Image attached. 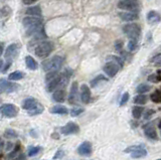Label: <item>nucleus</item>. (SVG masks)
Listing matches in <instances>:
<instances>
[{"label": "nucleus", "mask_w": 161, "mask_h": 160, "mask_svg": "<svg viewBox=\"0 0 161 160\" xmlns=\"http://www.w3.org/2000/svg\"><path fill=\"white\" fill-rule=\"evenodd\" d=\"M47 82V90L48 92H53L54 89H57L62 84V76L58 75V72H48L45 77Z\"/></svg>", "instance_id": "1"}, {"label": "nucleus", "mask_w": 161, "mask_h": 160, "mask_svg": "<svg viewBox=\"0 0 161 160\" xmlns=\"http://www.w3.org/2000/svg\"><path fill=\"white\" fill-rule=\"evenodd\" d=\"M63 65V58L58 55L53 56V59L45 60L43 63V68L47 72H58Z\"/></svg>", "instance_id": "2"}, {"label": "nucleus", "mask_w": 161, "mask_h": 160, "mask_svg": "<svg viewBox=\"0 0 161 160\" xmlns=\"http://www.w3.org/2000/svg\"><path fill=\"white\" fill-rule=\"evenodd\" d=\"M53 49V45L52 42L44 41L39 44L35 49V55L40 59H45L50 54V53Z\"/></svg>", "instance_id": "3"}, {"label": "nucleus", "mask_w": 161, "mask_h": 160, "mask_svg": "<svg viewBox=\"0 0 161 160\" xmlns=\"http://www.w3.org/2000/svg\"><path fill=\"white\" fill-rule=\"evenodd\" d=\"M123 31L130 39H137L140 36L141 28L136 23H129L123 26Z\"/></svg>", "instance_id": "4"}, {"label": "nucleus", "mask_w": 161, "mask_h": 160, "mask_svg": "<svg viewBox=\"0 0 161 160\" xmlns=\"http://www.w3.org/2000/svg\"><path fill=\"white\" fill-rule=\"evenodd\" d=\"M125 153H130L131 157L137 159V158H142L147 155V150L142 146V145H132V146L127 147L124 150Z\"/></svg>", "instance_id": "5"}, {"label": "nucleus", "mask_w": 161, "mask_h": 160, "mask_svg": "<svg viewBox=\"0 0 161 160\" xmlns=\"http://www.w3.org/2000/svg\"><path fill=\"white\" fill-rule=\"evenodd\" d=\"M0 114L6 118H13L18 114V108L13 104H3L0 106Z\"/></svg>", "instance_id": "6"}, {"label": "nucleus", "mask_w": 161, "mask_h": 160, "mask_svg": "<svg viewBox=\"0 0 161 160\" xmlns=\"http://www.w3.org/2000/svg\"><path fill=\"white\" fill-rule=\"evenodd\" d=\"M118 7L122 10H129V12H135L139 8L138 0H121L118 3Z\"/></svg>", "instance_id": "7"}, {"label": "nucleus", "mask_w": 161, "mask_h": 160, "mask_svg": "<svg viewBox=\"0 0 161 160\" xmlns=\"http://www.w3.org/2000/svg\"><path fill=\"white\" fill-rule=\"evenodd\" d=\"M18 88H19V86L15 83H11L6 81V80H0V92L12 93L16 91Z\"/></svg>", "instance_id": "8"}, {"label": "nucleus", "mask_w": 161, "mask_h": 160, "mask_svg": "<svg viewBox=\"0 0 161 160\" xmlns=\"http://www.w3.org/2000/svg\"><path fill=\"white\" fill-rule=\"evenodd\" d=\"M61 132L63 135H72L80 132V127L75 122H68L61 129Z\"/></svg>", "instance_id": "9"}, {"label": "nucleus", "mask_w": 161, "mask_h": 160, "mask_svg": "<svg viewBox=\"0 0 161 160\" xmlns=\"http://www.w3.org/2000/svg\"><path fill=\"white\" fill-rule=\"evenodd\" d=\"M119 69H120V67H119L117 64L110 62V60L104 65V68H103L106 75H108L110 78H113L116 76L117 73L119 72Z\"/></svg>", "instance_id": "10"}, {"label": "nucleus", "mask_w": 161, "mask_h": 160, "mask_svg": "<svg viewBox=\"0 0 161 160\" xmlns=\"http://www.w3.org/2000/svg\"><path fill=\"white\" fill-rule=\"evenodd\" d=\"M23 25L25 28H32V27H35V26H38L41 24V18H39L38 16H27L25 17L23 21Z\"/></svg>", "instance_id": "11"}, {"label": "nucleus", "mask_w": 161, "mask_h": 160, "mask_svg": "<svg viewBox=\"0 0 161 160\" xmlns=\"http://www.w3.org/2000/svg\"><path fill=\"white\" fill-rule=\"evenodd\" d=\"M93 151V147H92V143L89 141H85L83 142L79 148H78V153L82 156H90Z\"/></svg>", "instance_id": "12"}, {"label": "nucleus", "mask_w": 161, "mask_h": 160, "mask_svg": "<svg viewBox=\"0 0 161 160\" xmlns=\"http://www.w3.org/2000/svg\"><path fill=\"white\" fill-rule=\"evenodd\" d=\"M144 133L146 137H148L150 140H156L157 139V133L153 126V123H148L144 127Z\"/></svg>", "instance_id": "13"}, {"label": "nucleus", "mask_w": 161, "mask_h": 160, "mask_svg": "<svg viewBox=\"0 0 161 160\" xmlns=\"http://www.w3.org/2000/svg\"><path fill=\"white\" fill-rule=\"evenodd\" d=\"M81 100L85 104H88L91 101V90L87 85L81 86Z\"/></svg>", "instance_id": "14"}, {"label": "nucleus", "mask_w": 161, "mask_h": 160, "mask_svg": "<svg viewBox=\"0 0 161 160\" xmlns=\"http://www.w3.org/2000/svg\"><path fill=\"white\" fill-rule=\"evenodd\" d=\"M38 101L36 100L34 98H27L23 101L22 103V108H23L24 110H26L27 112L30 111L31 109H33V108L38 104Z\"/></svg>", "instance_id": "15"}, {"label": "nucleus", "mask_w": 161, "mask_h": 160, "mask_svg": "<svg viewBox=\"0 0 161 160\" xmlns=\"http://www.w3.org/2000/svg\"><path fill=\"white\" fill-rule=\"evenodd\" d=\"M78 91H79V88H78V83L73 82L72 87H71V92H70V97H68V103L70 104H75L78 98Z\"/></svg>", "instance_id": "16"}, {"label": "nucleus", "mask_w": 161, "mask_h": 160, "mask_svg": "<svg viewBox=\"0 0 161 160\" xmlns=\"http://www.w3.org/2000/svg\"><path fill=\"white\" fill-rule=\"evenodd\" d=\"M119 17H120L123 21L131 22V21L138 19V14L135 12H120L119 13Z\"/></svg>", "instance_id": "17"}, {"label": "nucleus", "mask_w": 161, "mask_h": 160, "mask_svg": "<svg viewBox=\"0 0 161 160\" xmlns=\"http://www.w3.org/2000/svg\"><path fill=\"white\" fill-rule=\"evenodd\" d=\"M16 54H17V45L16 44H10L6 49L5 54H4V55H5V59L10 62V60L16 55Z\"/></svg>", "instance_id": "18"}, {"label": "nucleus", "mask_w": 161, "mask_h": 160, "mask_svg": "<svg viewBox=\"0 0 161 160\" xmlns=\"http://www.w3.org/2000/svg\"><path fill=\"white\" fill-rule=\"evenodd\" d=\"M53 101H56L58 103L63 102L64 99H66V91L63 90V89L57 90L56 92H53Z\"/></svg>", "instance_id": "19"}, {"label": "nucleus", "mask_w": 161, "mask_h": 160, "mask_svg": "<svg viewBox=\"0 0 161 160\" xmlns=\"http://www.w3.org/2000/svg\"><path fill=\"white\" fill-rule=\"evenodd\" d=\"M49 112L53 113V114H58V115H66L68 113V110L67 107L64 106H61V105H58V106H54L52 107L49 109Z\"/></svg>", "instance_id": "20"}, {"label": "nucleus", "mask_w": 161, "mask_h": 160, "mask_svg": "<svg viewBox=\"0 0 161 160\" xmlns=\"http://www.w3.org/2000/svg\"><path fill=\"white\" fill-rule=\"evenodd\" d=\"M147 20H148L149 23H152V24H154V23H157L161 20V17H160V14L158 12L156 11H150L148 13V15H147Z\"/></svg>", "instance_id": "21"}, {"label": "nucleus", "mask_w": 161, "mask_h": 160, "mask_svg": "<svg viewBox=\"0 0 161 160\" xmlns=\"http://www.w3.org/2000/svg\"><path fill=\"white\" fill-rule=\"evenodd\" d=\"M25 64H26V67L31 70H35L38 69V63H36L35 59L30 55H27L25 58Z\"/></svg>", "instance_id": "22"}, {"label": "nucleus", "mask_w": 161, "mask_h": 160, "mask_svg": "<svg viewBox=\"0 0 161 160\" xmlns=\"http://www.w3.org/2000/svg\"><path fill=\"white\" fill-rule=\"evenodd\" d=\"M25 76V74L23 72H19V70H16V72H13L8 76L9 81H19V80L23 79Z\"/></svg>", "instance_id": "23"}, {"label": "nucleus", "mask_w": 161, "mask_h": 160, "mask_svg": "<svg viewBox=\"0 0 161 160\" xmlns=\"http://www.w3.org/2000/svg\"><path fill=\"white\" fill-rule=\"evenodd\" d=\"M43 110H44V108H43V106L40 104V103H38V105H36L33 109H31L30 111H28L27 113H28V115H30V116H36V115H40L41 113L43 112Z\"/></svg>", "instance_id": "24"}, {"label": "nucleus", "mask_w": 161, "mask_h": 160, "mask_svg": "<svg viewBox=\"0 0 161 160\" xmlns=\"http://www.w3.org/2000/svg\"><path fill=\"white\" fill-rule=\"evenodd\" d=\"M27 15H33V16H40L41 15V9L39 6H32L29 7L26 10Z\"/></svg>", "instance_id": "25"}, {"label": "nucleus", "mask_w": 161, "mask_h": 160, "mask_svg": "<svg viewBox=\"0 0 161 160\" xmlns=\"http://www.w3.org/2000/svg\"><path fill=\"white\" fill-rule=\"evenodd\" d=\"M150 99H151V101L153 103H156V104L161 103V88L155 90L153 94H151Z\"/></svg>", "instance_id": "26"}, {"label": "nucleus", "mask_w": 161, "mask_h": 160, "mask_svg": "<svg viewBox=\"0 0 161 160\" xmlns=\"http://www.w3.org/2000/svg\"><path fill=\"white\" fill-rule=\"evenodd\" d=\"M143 111L144 109L142 107H139V106H135L133 107L132 109V115H133V118L138 120L140 118V117L142 116V114H143Z\"/></svg>", "instance_id": "27"}, {"label": "nucleus", "mask_w": 161, "mask_h": 160, "mask_svg": "<svg viewBox=\"0 0 161 160\" xmlns=\"http://www.w3.org/2000/svg\"><path fill=\"white\" fill-rule=\"evenodd\" d=\"M133 101H134V103L137 105H144L147 102V97L144 95V94H139V95L134 97V100Z\"/></svg>", "instance_id": "28"}, {"label": "nucleus", "mask_w": 161, "mask_h": 160, "mask_svg": "<svg viewBox=\"0 0 161 160\" xmlns=\"http://www.w3.org/2000/svg\"><path fill=\"white\" fill-rule=\"evenodd\" d=\"M150 90H151V86H149V85H146V84H141L136 89L137 93H139V94H145L147 92H149Z\"/></svg>", "instance_id": "29"}, {"label": "nucleus", "mask_w": 161, "mask_h": 160, "mask_svg": "<svg viewBox=\"0 0 161 160\" xmlns=\"http://www.w3.org/2000/svg\"><path fill=\"white\" fill-rule=\"evenodd\" d=\"M20 149H21V145L20 143H17L16 144V146L14 147V149H12V151L8 154V159H12V158H15L17 156V153H19L20 151Z\"/></svg>", "instance_id": "30"}, {"label": "nucleus", "mask_w": 161, "mask_h": 160, "mask_svg": "<svg viewBox=\"0 0 161 160\" xmlns=\"http://www.w3.org/2000/svg\"><path fill=\"white\" fill-rule=\"evenodd\" d=\"M108 59L110 60V62H113L115 64H117L120 68H122L123 65H124L123 59L121 58H119V56H116V55H110V56H108Z\"/></svg>", "instance_id": "31"}, {"label": "nucleus", "mask_w": 161, "mask_h": 160, "mask_svg": "<svg viewBox=\"0 0 161 160\" xmlns=\"http://www.w3.org/2000/svg\"><path fill=\"white\" fill-rule=\"evenodd\" d=\"M103 81H107V78L104 77L103 75H100V76H98L97 78H95L93 81L91 82V86L92 87H96L97 85H98L100 82H103Z\"/></svg>", "instance_id": "32"}, {"label": "nucleus", "mask_w": 161, "mask_h": 160, "mask_svg": "<svg viewBox=\"0 0 161 160\" xmlns=\"http://www.w3.org/2000/svg\"><path fill=\"white\" fill-rule=\"evenodd\" d=\"M138 48V44L136 39H130V41L128 42V49L130 51H134Z\"/></svg>", "instance_id": "33"}, {"label": "nucleus", "mask_w": 161, "mask_h": 160, "mask_svg": "<svg viewBox=\"0 0 161 160\" xmlns=\"http://www.w3.org/2000/svg\"><path fill=\"white\" fill-rule=\"evenodd\" d=\"M4 136H5L6 138H16L18 135L14 130L7 129L5 132H4Z\"/></svg>", "instance_id": "34"}, {"label": "nucleus", "mask_w": 161, "mask_h": 160, "mask_svg": "<svg viewBox=\"0 0 161 160\" xmlns=\"http://www.w3.org/2000/svg\"><path fill=\"white\" fill-rule=\"evenodd\" d=\"M83 112H84V109H83V108H80V107L73 108V109L71 110V116H73V117H77V116L81 115Z\"/></svg>", "instance_id": "35"}, {"label": "nucleus", "mask_w": 161, "mask_h": 160, "mask_svg": "<svg viewBox=\"0 0 161 160\" xmlns=\"http://www.w3.org/2000/svg\"><path fill=\"white\" fill-rule=\"evenodd\" d=\"M40 147H30L29 150H28V156H35L36 154H38L39 151H40Z\"/></svg>", "instance_id": "36"}, {"label": "nucleus", "mask_w": 161, "mask_h": 160, "mask_svg": "<svg viewBox=\"0 0 161 160\" xmlns=\"http://www.w3.org/2000/svg\"><path fill=\"white\" fill-rule=\"evenodd\" d=\"M128 100H129V93H124L123 94V96H122V98H121V100H120V106H124L126 104V103L128 102Z\"/></svg>", "instance_id": "37"}, {"label": "nucleus", "mask_w": 161, "mask_h": 160, "mask_svg": "<svg viewBox=\"0 0 161 160\" xmlns=\"http://www.w3.org/2000/svg\"><path fill=\"white\" fill-rule=\"evenodd\" d=\"M148 81L151 83H158L159 81H161V78L158 77L157 75H150L148 77Z\"/></svg>", "instance_id": "38"}, {"label": "nucleus", "mask_w": 161, "mask_h": 160, "mask_svg": "<svg viewBox=\"0 0 161 160\" xmlns=\"http://www.w3.org/2000/svg\"><path fill=\"white\" fill-rule=\"evenodd\" d=\"M115 49H116L118 51H122L123 49V41L122 40H117L115 42Z\"/></svg>", "instance_id": "39"}, {"label": "nucleus", "mask_w": 161, "mask_h": 160, "mask_svg": "<svg viewBox=\"0 0 161 160\" xmlns=\"http://www.w3.org/2000/svg\"><path fill=\"white\" fill-rule=\"evenodd\" d=\"M150 62L151 63H154V64H157V63L161 62V54H158L154 55L153 58L150 59Z\"/></svg>", "instance_id": "40"}, {"label": "nucleus", "mask_w": 161, "mask_h": 160, "mask_svg": "<svg viewBox=\"0 0 161 160\" xmlns=\"http://www.w3.org/2000/svg\"><path fill=\"white\" fill-rule=\"evenodd\" d=\"M154 114V110L152 109H148V110H146L145 112V114H144V119H149L151 116H152Z\"/></svg>", "instance_id": "41"}, {"label": "nucleus", "mask_w": 161, "mask_h": 160, "mask_svg": "<svg viewBox=\"0 0 161 160\" xmlns=\"http://www.w3.org/2000/svg\"><path fill=\"white\" fill-rule=\"evenodd\" d=\"M63 155H64L63 150L59 149V150H58V152L56 153V155H54V156H53V159H59V158H63Z\"/></svg>", "instance_id": "42"}, {"label": "nucleus", "mask_w": 161, "mask_h": 160, "mask_svg": "<svg viewBox=\"0 0 161 160\" xmlns=\"http://www.w3.org/2000/svg\"><path fill=\"white\" fill-rule=\"evenodd\" d=\"M38 0H23V3L26 4V5H30V4H33Z\"/></svg>", "instance_id": "43"}, {"label": "nucleus", "mask_w": 161, "mask_h": 160, "mask_svg": "<svg viewBox=\"0 0 161 160\" xmlns=\"http://www.w3.org/2000/svg\"><path fill=\"white\" fill-rule=\"evenodd\" d=\"M14 160H26L25 155H24V154H19V155H17V156L14 158Z\"/></svg>", "instance_id": "44"}, {"label": "nucleus", "mask_w": 161, "mask_h": 160, "mask_svg": "<svg viewBox=\"0 0 161 160\" xmlns=\"http://www.w3.org/2000/svg\"><path fill=\"white\" fill-rule=\"evenodd\" d=\"M10 65H11V62H8V63H7V65H5V67H4V69H3L2 72H3V73H5L6 70L9 69V67H10Z\"/></svg>", "instance_id": "45"}, {"label": "nucleus", "mask_w": 161, "mask_h": 160, "mask_svg": "<svg viewBox=\"0 0 161 160\" xmlns=\"http://www.w3.org/2000/svg\"><path fill=\"white\" fill-rule=\"evenodd\" d=\"M3 50H4V49H3V44H0V56H1Z\"/></svg>", "instance_id": "46"}, {"label": "nucleus", "mask_w": 161, "mask_h": 160, "mask_svg": "<svg viewBox=\"0 0 161 160\" xmlns=\"http://www.w3.org/2000/svg\"><path fill=\"white\" fill-rule=\"evenodd\" d=\"M156 65H157V67H161V62H159V63H157V64H155Z\"/></svg>", "instance_id": "47"}, {"label": "nucleus", "mask_w": 161, "mask_h": 160, "mask_svg": "<svg viewBox=\"0 0 161 160\" xmlns=\"http://www.w3.org/2000/svg\"><path fill=\"white\" fill-rule=\"evenodd\" d=\"M1 65H2V60H0V69H1Z\"/></svg>", "instance_id": "48"}, {"label": "nucleus", "mask_w": 161, "mask_h": 160, "mask_svg": "<svg viewBox=\"0 0 161 160\" xmlns=\"http://www.w3.org/2000/svg\"><path fill=\"white\" fill-rule=\"evenodd\" d=\"M158 127H159V128L161 129V122H160V123H159V125H158Z\"/></svg>", "instance_id": "49"}, {"label": "nucleus", "mask_w": 161, "mask_h": 160, "mask_svg": "<svg viewBox=\"0 0 161 160\" xmlns=\"http://www.w3.org/2000/svg\"><path fill=\"white\" fill-rule=\"evenodd\" d=\"M156 160H161V159H156Z\"/></svg>", "instance_id": "50"}, {"label": "nucleus", "mask_w": 161, "mask_h": 160, "mask_svg": "<svg viewBox=\"0 0 161 160\" xmlns=\"http://www.w3.org/2000/svg\"><path fill=\"white\" fill-rule=\"evenodd\" d=\"M0 142H1V139H0Z\"/></svg>", "instance_id": "51"}]
</instances>
